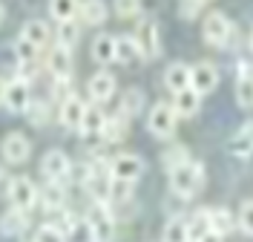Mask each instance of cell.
<instances>
[{"label":"cell","mask_w":253,"mask_h":242,"mask_svg":"<svg viewBox=\"0 0 253 242\" xmlns=\"http://www.w3.org/2000/svg\"><path fill=\"white\" fill-rule=\"evenodd\" d=\"M202 182H205V164L202 161H187V164L170 170V191L175 196H181V199L196 196V191L202 188Z\"/></svg>","instance_id":"obj_1"},{"label":"cell","mask_w":253,"mask_h":242,"mask_svg":"<svg viewBox=\"0 0 253 242\" xmlns=\"http://www.w3.org/2000/svg\"><path fill=\"white\" fill-rule=\"evenodd\" d=\"M175 124H178V113H175L173 104H156L150 115H147V130L156 136V139H170L175 133Z\"/></svg>","instance_id":"obj_2"},{"label":"cell","mask_w":253,"mask_h":242,"mask_svg":"<svg viewBox=\"0 0 253 242\" xmlns=\"http://www.w3.org/2000/svg\"><path fill=\"white\" fill-rule=\"evenodd\" d=\"M202 35H205V41L210 47H227V41H230V35H233V23L227 20V15H221V12H210L205 17V26H202Z\"/></svg>","instance_id":"obj_3"},{"label":"cell","mask_w":253,"mask_h":242,"mask_svg":"<svg viewBox=\"0 0 253 242\" xmlns=\"http://www.w3.org/2000/svg\"><path fill=\"white\" fill-rule=\"evenodd\" d=\"M9 199H12V208L32 210L38 202H41V191L35 188V182H32L29 176H15V179H12Z\"/></svg>","instance_id":"obj_4"},{"label":"cell","mask_w":253,"mask_h":242,"mask_svg":"<svg viewBox=\"0 0 253 242\" xmlns=\"http://www.w3.org/2000/svg\"><path fill=\"white\" fill-rule=\"evenodd\" d=\"M144 173V161L135 153H118L110 161V176L118 182H138Z\"/></svg>","instance_id":"obj_5"},{"label":"cell","mask_w":253,"mask_h":242,"mask_svg":"<svg viewBox=\"0 0 253 242\" xmlns=\"http://www.w3.org/2000/svg\"><path fill=\"white\" fill-rule=\"evenodd\" d=\"M89 225H92V237L95 242H112V234H115V228H112V213H110V205H104V202H92V208H89Z\"/></svg>","instance_id":"obj_6"},{"label":"cell","mask_w":253,"mask_h":242,"mask_svg":"<svg viewBox=\"0 0 253 242\" xmlns=\"http://www.w3.org/2000/svg\"><path fill=\"white\" fill-rule=\"evenodd\" d=\"M3 104H6L9 113H26L32 104L29 84L23 78H15V81H9V84H3Z\"/></svg>","instance_id":"obj_7"},{"label":"cell","mask_w":253,"mask_h":242,"mask_svg":"<svg viewBox=\"0 0 253 242\" xmlns=\"http://www.w3.org/2000/svg\"><path fill=\"white\" fill-rule=\"evenodd\" d=\"M41 170L49 182H63V179L72 173V161L63 150H49L46 156L41 159Z\"/></svg>","instance_id":"obj_8"},{"label":"cell","mask_w":253,"mask_h":242,"mask_svg":"<svg viewBox=\"0 0 253 242\" xmlns=\"http://www.w3.org/2000/svg\"><path fill=\"white\" fill-rule=\"evenodd\" d=\"M46 69L55 78H69L72 75V49L63 47V44H55L46 55Z\"/></svg>","instance_id":"obj_9"},{"label":"cell","mask_w":253,"mask_h":242,"mask_svg":"<svg viewBox=\"0 0 253 242\" xmlns=\"http://www.w3.org/2000/svg\"><path fill=\"white\" fill-rule=\"evenodd\" d=\"M0 150H3V159L9 161V164H20V161L29 159L32 145H29V139H26L23 133H9V136L3 139Z\"/></svg>","instance_id":"obj_10"},{"label":"cell","mask_w":253,"mask_h":242,"mask_svg":"<svg viewBox=\"0 0 253 242\" xmlns=\"http://www.w3.org/2000/svg\"><path fill=\"white\" fill-rule=\"evenodd\" d=\"M196 93H202V96H207V93H213L216 87H219V69H216V64H210V61H199V64L193 66V84H190Z\"/></svg>","instance_id":"obj_11"},{"label":"cell","mask_w":253,"mask_h":242,"mask_svg":"<svg viewBox=\"0 0 253 242\" xmlns=\"http://www.w3.org/2000/svg\"><path fill=\"white\" fill-rule=\"evenodd\" d=\"M135 41L141 47L144 58H158L161 55V38H158V23L156 20H144L135 32Z\"/></svg>","instance_id":"obj_12"},{"label":"cell","mask_w":253,"mask_h":242,"mask_svg":"<svg viewBox=\"0 0 253 242\" xmlns=\"http://www.w3.org/2000/svg\"><path fill=\"white\" fill-rule=\"evenodd\" d=\"M190 84H193V66L181 64V61H175L164 69V87L170 90V93H181V90H187Z\"/></svg>","instance_id":"obj_13"},{"label":"cell","mask_w":253,"mask_h":242,"mask_svg":"<svg viewBox=\"0 0 253 242\" xmlns=\"http://www.w3.org/2000/svg\"><path fill=\"white\" fill-rule=\"evenodd\" d=\"M89 98H92L95 104H101V101H110L112 93H115V75L107 72V69H101V72H95L92 78H89Z\"/></svg>","instance_id":"obj_14"},{"label":"cell","mask_w":253,"mask_h":242,"mask_svg":"<svg viewBox=\"0 0 253 242\" xmlns=\"http://www.w3.org/2000/svg\"><path fill=\"white\" fill-rule=\"evenodd\" d=\"M144 58V52L141 47H138V41H135V35H118L115 38V61L118 64H135V61H141Z\"/></svg>","instance_id":"obj_15"},{"label":"cell","mask_w":253,"mask_h":242,"mask_svg":"<svg viewBox=\"0 0 253 242\" xmlns=\"http://www.w3.org/2000/svg\"><path fill=\"white\" fill-rule=\"evenodd\" d=\"M26 228H29V210L12 208L0 216V234L3 237H20Z\"/></svg>","instance_id":"obj_16"},{"label":"cell","mask_w":253,"mask_h":242,"mask_svg":"<svg viewBox=\"0 0 253 242\" xmlns=\"http://www.w3.org/2000/svg\"><path fill=\"white\" fill-rule=\"evenodd\" d=\"M84 113H86V104H84L78 96H69V98L61 104V124H63L66 130H81Z\"/></svg>","instance_id":"obj_17"},{"label":"cell","mask_w":253,"mask_h":242,"mask_svg":"<svg viewBox=\"0 0 253 242\" xmlns=\"http://www.w3.org/2000/svg\"><path fill=\"white\" fill-rule=\"evenodd\" d=\"M81 20L89 23V26H104L107 17H110V6L107 0H81Z\"/></svg>","instance_id":"obj_18"},{"label":"cell","mask_w":253,"mask_h":242,"mask_svg":"<svg viewBox=\"0 0 253 242\" xmlns=\"http://www.w3.org/2000/svg\"><path fill=\"white\" fill-rule=\"evenodd\" d=\"M173 107L178 113V118H190V115L199 113V107H202V93H196L193 87H187V90H181V93L173 96Z\"/></svg>","instance_id":"obj_19"},{"label":"cell","mask_w":253,"mask_h":242,"mask_svg":"<svg viewBox=\"0 0 253 242\" xmlns=\"http://www.w3.org/2000/svg\"><path fill=\"white\" fill-rule=\"evenodd\" d=\"M126 130H129V118L126 115H107V124L101 130V136H104V142L107 145H118V142H124Z\"/></svg>","instance_id":"obj_20"},{"label":"cell","mask_w":253,"mask_h":242,"mask_svg":"<svg viewBox=\"0 0 253 242\" xmlns=\"http://www.w3.org/2000/svg\"><path fill=\"white\" fill-rule=\"evenodd\" d=\"M92 61L101 66H107L115 61V38L107 32H101L98 38L92 41Z\"/></svg>","instance_id":"obj_21"},{"label":"cell","mask_w":253,"mask_h":242,"mask_svg":"<svg viewBox=\"0 0 253 242\" xmlns=\"http://www.w3.org/2000/svg\"><path fill=\"white\" fill-rule=\"evenodd\" d=\"M227 150H230L233 156H242V159H248V156H251V153H253V121L242 124V130L230 139Z\"/></svg>","instance_id":"obj_22"},{"label":"cell","mask_w":253,"mask_h":242,"mask_svg":"<svg viewBox=\"0 0 253 242\" xmlns=\"http://www.w3.org/2000/svg\"><path fill=\"white\" fill-rule=\"evenodd\" d=\"M104 124H107L104 110H101L98 104H92V107L86 104V113H84V121H81V133H84V136H101Z\"/></svg>","instance_id":"obj_23"},{"label":"cell","mask_w":253,"mask_h":242,"mask_svg":"<svg viewBox=\"0 0 253 242\" xmlns=\"http://www.w3.org/2000/svg\"><path fill=\"white\" fill-rule=\"evenodd\" d=\"M161 240H164V242H190L187 219H181V216H170V219H167V225H164Z\"/></svg>","instance_id":"obj_24"},{"label":"cell","mask_w":253,"mask_h":242,"mask_svg":"<svg viewBox=\"0 0 253 242\" xmlns=\"http://www.w3.org/2000/svg\"><path fill=\"white\" fill-rule=\"evenodd\" d=\"M210 225H213L216 234L227 237L239 225V219H233V210H227V208H210Z\"/></svg>","instance_id":"obj_25"},{"label":"cell","mask_w":253,"mask_h":242,"mask_svg":"<svg viewBox=\"0 0 253 242\" xmlns=\"http://www.w3.org/2000/svg\"><path fill=\"white\" fill-rule=\"evenodd\" d=\"M81 12V0H49V15L58 23L63 20H75V15Z\"/></svg>","instance_id":"obj_26"},{"label":"cell","mask_w":253,"mask_h":242,"mask_svg":"<svg viewBox=\"0 0 253 242\" xmlns=\"http://www.w3.org/2000/svg\"><path fill=\"white\" fill-rule=\"evenodd\" d=\"M41 205L46 210H61L66 205V191L61 188V182H49L41 194Z\"/></svg>","instance_id":"obj_27"},{"label":"cell","mask_w":253,"mask_h":242,"mask_svg":"<svg viewBox=\"0 0 253 242\" xmlns=\"http://www.w3.org/2000/svg\"><path fill=\"white\" fill-rule=\"evenodd\" d=\"M20 35H23L26 41H32L35 47H46L49 44V26L43 20H26L23 29H20Z\"/></svg>","instance_id":"obj_28"},{"label":"cell","mask_w":253,"mask_h":242,"mask_svg":"<svg viewBox=\"0 0 253 242\" xmlns=\"http://www.w3.org/2000/svg\"><path fill=\"white\" fill-rule=\"evenodd\" d=\"M66 240L69 242H95L89 219H86V216H84V219H69V225H66Z\"/></svg>","instance_id":"obj_29"},{"label":"cell","mask_w":253,"mask_h":242,"mask_svg":"<svg viewBox=\"0 0 253 242\" xmlns=\"http://www.w3.org/2000/svg\"><path fill=\"white\" fill-rule=\"evenodd\" d=\"M187 228H190V242H199L207 231H213V225H210V210H196L193 219H187Z\"/></svg>","instance_id":"obj_30"},{"label":"cell","mask_w":253,"mask_h":242,"mask_svg":"<svg viewBox=\"0 0 253 242\" xmlns=\"http://www.w3.org/2000/svg\"><path fill=\"white\" fill-rule=\"evenodd\" d=\"M141 110H144V93L141 90H126L124 98H121V110L118 113L126 115V118H135Z\"/></svg>","instance_id":"obj_31"},{"label":"cell","mask_w":253,"mask_h":242,"mask_svg":"<svg viewBox=\"0 0 253 242\" xmlns=\"http://www.w3.org/2000/svg\"><path fill=\"white\" fill-rule=\"evenodd\" d=\"M236 101L239 107H245V110H251L253 107V75L251 72H242L236 81Z\"/></svg>","instance_id":"obj_32"},{"label":"cell","mask_w":253,"mask_h":242,"mask_svg":"<svg viewBox=\"0 0 253 242\" xmlns=\"http://www.w3.org/2000/svg\"><path fill=\"white\" fill-rule=\"evenodd\" d=\"M187 161H193L190 159V153H187V147H181V145H173L164 156H161V164L167 167V173L170 170H175V167H181V164H187Z\"/></svg>","instance_id":"obj_33"},{"label":"cell","mask_w":253,"mask_h":242,"mask_svg":"<svg viewBox=\"0 0 253 242\" xmlns=\"http://www.w3.org/2000/svg\"><path fill=\"white\" fill-rule=\"evenodd\" d=\"M78 35H81V29H78L75 20H63V23H58V44L72 49L75 44H78Z\"/></svg>","instance_id":"obj_34"},{"label":"cell","mask_w":253,"mask_h":242,"mask_svg":"<svg viewBox=\"0 0 253 242\" xmlns=\"http://www.w3.org/2000/svg\"><path fill=\"white\" fill-rule=\"evenodd\" d=\"M236 219H239V228H242V234L253 237V199L242 202V208H239Z\"/></svg>","instance_id":"obj_35"},{"label":"cell","mask_w":253,"mask_h":242,"mask_svg":"<svg viewBox=\"0 0 253 242\" xmlns=\"http://www.w3.org/2000/svg\"><path fill=\"white\" fill-rule=\"evenodd\" d=\"M112 9L121 17H135L141 12V0H112Z\"/></svg>","instance_id":"obj_36"},{"label":"cell","mask_w":253,"mask_h":242,"mask_svg":"<svg viewBox=\"0 0 253 242\" xmlns=\"http://www.w3.org/2000/svg\"><path fill=\"white\" fill-rule=\"evenodd\" d=\"M15 49H17V58H20V61H38V49L41 47H35L32 41H26V38L20 35L15 41Z\"/></svg>","instance_id":"obj_37"},{"label":"cell","mask_w":253,"mask_h":242,"mask_svg":"<svg viewBox=\"0 0 253 242\" xmlns=\"http://www.w3.org/2000/svg\"><path fill=\"white\" fill-rule=\"evenodd\" d=\"M35 242H69V240H66V234H63L61 228L43 225V228H38V237H35Z\"/></svg>","instance_id":"obj_38"},{"label":"cell","mask_w":253,"mask_h":242,"mask_svg":"<svg viewBox=\"0 0 253 242\" xmlns=\"http://www.w3.org/2000/svg\"><path fill=\"white\" fill-rule=\"evenodd\" d=\"M26 115H29V121L35 124V127H41V124H46V104H41V101H32L29 104V110H26Z\"/></svg>","instance_id":"obj_39"},{"label":"cell","mask_w":253,"mask_h":242,"mask_svg":"<svg viewBox=\"0 0 253 242\" xmlns=\"http://www.w3.org/2000/svg\"><path fill=\"white\" fill-rule=\"evenodd\" d=\"M202 6H205V0H184V3L178 6V15L190 20V17L199 15V9H202Z\"/></svg>","instance_id":"obj_40"},{"label":"cell","mask_w":253,"mask_h":242,"mask_svg":"<svg viewBox=\"0 0 253 242\" xmlns=\"http://www.w3.org/2000/svg\"><path fill=\"white\" fill-rule=\"evenodd\" d=\"M132 182H118V179H112V202H124L126 196H129V188Z\"/></svg>","instance_id":"obj_41"},{"label":"cell","mask_w":253,"mask_h":242,"mask_svg":"<svg viewBox=\"0 0 253 242\" xmlns=\"http://www.w3.org/2000/svg\"><path fill=\"white\" fill-rule=\"evenodd\" d=\"M52 96L58 98L61 104L72 96V93H69V78H55V90H52Z\"/></svg>","instance_id":"obj_42"},{"label":"cell","mask_w":253,"mask_h":242,"mask_svg":"<svg viewBox=\"0 0 253 242\" xmlns=\"http://www.w3.org/2000/svg\"><path fill=\"white\" fill-rule=\"evenodd\" d=\"M35 72H38V61H20V66H17V75L26 81V84L35 78Z\"/></svg>","instance_id":"obj_43"},{"label":"cell","mask_w":253,"mask_h":242,"mask_svg":"<svg viewBox=\"0 0 253 242\" xmlns=\"http://www.w3.org/2000/svg\"><path fill=\"white\" fill-rule=\"evenodd\" d=\"M199 242H224V237H221V234H216V231H207Z\"/></svg>","instance_id":"obj_44"},{"label":"cell","mask_w":253,"mask_h":242,"mask_svg":"<svg viewBox=\"0 0 253 242\" xmlns=\"http://www.w3.org/2000/svg\"><path fill=\"white\" fill-rule=\"evenodd\" d=\"M6 20V9H3V3H0V23Z\"/></svg>","instance_id":"obj_45"},{"label":"cell","mask_w":253,"mask_h":242,"mask_svg":"<svg viewBox=\"0 0 253 242\" xmlns=\"http://www.w3.org/2000/svg\"><path fill=\"white\" fill-rule=\"evenodd\" d=\"M3 179H6V173H3V167H0V182H3Z\"/></svg>","instance_id":"obj_46"},{"label":"cell","mask_w":253,"mask_h":242,"mask_svg":"<svg viewBox=\"0 0 253 242\" xmlns=\"http://www.w3.org/2000/svg\"><path fill=\"white\" fill-rule=\"evenodd\" d=\"M251 49H253V32H251Z\"/></svg>","instance_id":"obj_47"},{"label":"cell","mask_w":253,"mask_h":242,"mask_svg":"<svg viewBox=\"0 0 253 242\" xmlns=\"http://www.w3.org/2000/svg\"><path fill=\"white\" fill-rule=\"evenodd\" d=\"M29 242H35V240H29Z\"/></svg>","instance_id":"obj_48"},{"label":"cell","mask_w":253,"mask_h":242,"mask_svg":"<svg viewBox=\"0 0 253 242\" xmlns=\"http://www.w3.org/2000/svg\"><path fill=\"white\" fill-rule=\"evenodd\" d=\"M205 3H207V0H205Z\"/></svg>","instance_id":"obj_49"}]
</instances>
